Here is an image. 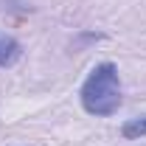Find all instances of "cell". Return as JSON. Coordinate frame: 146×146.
Returning <instances> with one entry per match:
<instances>
[{
  "label": "cell",
  "instance_id": "cell-1",
  "mask_svg": "<svg viewBox=\"0 0 146 146\" xmlns=\"http://www.w3.org/2000/svg\"><path fill=\"white\" fill-rule=\"evenodd\" d=\"M79 101H82V110L87 115H96V118L115 115L118 107H121V101H124L118 65L115 62H98L87 73V79L82 82Z\"/></svg>",
  "mask_w": 146,
  "mask_h": 146
},
{
  "label": "cell",
  "instance_id": "cell-2",
  "mask_svg": "<svg viewBox=\"0 0 146 146\" xmlns=\"http://www.w3.org/2000/svg\"><path fill=\"white\" fill-rule=\"evenodd\" d=\"M20 56H23L20 39L11 34H0V68H11L14 62H20Z\"/></svg>",
  "mask_w": 146,
  "mask_h": 146
},
{
  "label": "cell",
  "instance_id": "cell-3",
  "mask_svg": "<svg viewBox=\"0 0 146 146\" xmlns=\"http://www.w3.org/2000/svg\"><path fill=\"white\" fill-rule=\"evenodd\" d=\"M121 138H127V141H141V138H146V115L127 118L121 124Z\"/></svg>",
  "mask_w": 146,
  "mask_h": 146
}]
</instances>
